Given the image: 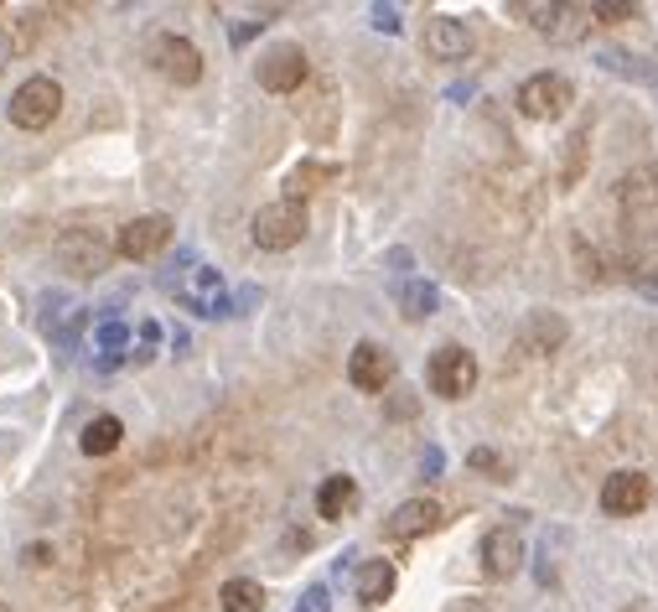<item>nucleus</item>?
I'll return each instance as SVG.
<instances>
[{"mask_svg":"<svg viewBox=\"0 0 658 612\" xmlns=\"http://www.w3.org/2000/svg\"><path fill=\"white\" fill-rule=\"evenodd\" d=\"M161 286L177 296V306L198 312V317H229V312H234L229 291H223V275L213 271V265H203V260H192V255L171 260V271L161 275Z\"/></svg>","mask_w":658,"mask_h":612,"instance_id":"nucleus-1","label":"nucleus"},{"mask_svg":"<svg viewBox=\"0 0 658 612\" xmlns=\"http://www.w3.org/2000/svg\"><path fill=\"white\" fill-rule=\"evenodd\" d=\"M52 255H57V265L68 275H99L104 265H109V255H115V239L104 234V229H88V223H73V229H63V234L52 239Z\"/></svg>","mask_w":658,"mask_h":612,"instance_id":"nucleus-2","label":"nucleus"},{"mask_svg":"<svg viewBox=\"0 0 658 612\" xmlns=\"http://www.w3.org/2000/svg\"><path fill=\"white\" fill-rule=\"evenodd\" d=\"M57 109H63V84L47 78V73L26 78V84L11 94V104H6V115H11L17 130H47L52 119H57Z\"/></svg>","mask_w":658,"mask_h":612,"instance_id":"nucleus-3","label":"nucleus"},{"mask_svg":"<svg viewBox=\"0 0 658 612\" xmlns=\"http://www.w3.org/2000/svg\"><path fill=\"white\" fill-rule=\"evenodd\" d=\"M306 234V203H290V198H280V203H265L259 213H254L250 223V239L259 244V250H270V255H280V250H296Z\"/></svg>","mask_w":658,"mask_h":612,"instance_id":"nucleus-4","label":"nucleus"},{"mask_svg":"<svg viewBox=\"0 0 658 612\" xmlns=\"http://www.w3.org/2000/svg\"><path fill=\"white\" fill-rule=\"evenodd\" d=\"M146 57H151V68L177 88H192L198 78H203V52L192 48L182 32H156L151 48H146Z\"/></svg>","mask_w":658,"mask_h":612,"instance_id":"nucleus-5","label":"nucleus"},{"mask_svg":"<svg viewBox=\"0 0 658 612\" xmlns=\"http://www.w3.org/2000/svg\"><path fill=\"white\" fill-rule=\"evenodd\" d=\"M425 379H431V390L446 394V400H467L477 384V358L461 348V342H446V348H436L431 354V363H425Z\"/></svg>","mask_w":658,"mask_h":612,"instance_id":"nucleus-6","label":"nucleus"},{"mask_svg":"<svg viewBox=\"0 0 658 612\" xmlns=\"http://www.w3.org/2000/svg\"><path fill=\"white\" fill-rule=\"evenodd\" d=\"M575 99V88L565 73H534V78H523L519 94H513V104H519V115L529 119H555L565 115Z\"/></svg>","mask_w":658,"mask_h":612,"instance_id":"nucleus-7","label":"nucleus"},{"mask_svg":"<svg viewBox=\"0 0 658 612\" xmlns=\"http://www.w3.org/2000/svg\"><path fill=\"white\" fill-rule=\"evenodd\" d=\"M254 78H259V88H270V94H301L311 68H306V52L296 42H280V48H270L254 63Z\"/></svg>","mask_w":658,"mask_h":612,"instance_id":"nucleus-8","label":"nucleus"},{"mask_svg":"<svg viewBox=\"0 0 658 612\" xmlns=\"http://www.w3.org/2000/svg\"><path fill=\"white\" fill-rule=\"evenodd\" d=\"M171 234H177V223L167 219V213H146V219H130L125 229L115 234V255L125 260H156L161 250L171 244Z\"/></svg>","mask_w":658,"mask_h":612,"instance_id":"nucleus-9","label":"nucleus"},{"mask_svg":"<svg viewBox=\"0 0 658 612\" xmlns=\"http://www.w3.org/2000/svg\"><path fill=\"white\" fill-rule=\"evenodd\" d=\"M648 504H654V483L643 473H633V467H627V473H612L607 483H602V509L617 514V519H633V514H643Z\"/></svg>","mask_w":658,"mask_h":612,"instance_id":"nucleus-10","label":"nucleus"},{"mask_svg":"<svg viewBox=\"0 0 658 612\" xmlns=\"http://www.w3.org/2000/svg\"><path fill=\"white\" fill-rule=\"evenodd\" d=\"M523 566V535L513 525H498L488 529V540H482V571L492 581H508L513 571Z\"/></svg>","mask_w":658,"mask_h":612,"instance_id":"nucleus-11","label":"nucleus"},{"mask_svg":"<svg viewBox=\"0 0 658 612\" xmlns=\"http://www.w3.org/2000/svg\"><path fill=\"white\" fill-rule=\"evenodd\" d=\"M348 379H353L363 394H384V384L394 379V358H389V348H379V342H358L353 358H348Z\"/></svg>","mask_w":658,"mask_h":612,"instance_id":"nucleus-12","label":"nucleus"},{"mask_svg":"<svg viewBox=\"0 0 658 612\" xmlns=\"http://www.w3.org/2000/svg\"><path fill=\"white\" fill-rule=\"evenodd\" d=\"M425 52H431L436 63H461V57L473 52V32H467V21L431 17V21H425Z\"/></svg>","mask_w":658,"mask_h":612,"instance_id":"nucleus-13","label":"nucleus"},{"mask_svg":"<svg viewBox=\"0 0 658 612\" xmlns=\"http://www.w3.org/2000/svg\"><path fill=\"white\" fill-rule=\"evenodd\" d=\"M42 327H47V338L68 354V348H78V333H84V323H88V312L78 302H68V296H42Z\"/></svg>","mask_w":658,"mask_h":612,"instance_id":"nucleus-14","label":"nucleus"},{"mask_svg":"<svg viewBox=\"0 0 658 612\" xmlns=\"http://www.w3.org/2000/svg\"><path fill=\"white\" fill-rule=\"evenodd\" d=\"M431 529H441L436 498H405V504L384 519V535H394V540H415V535H431Z\"/></svg>","mask_w":658,"mask_h":612,"instance_id":"nucleus-15","label":"nucleus"},{"mask_svg":"<svg viewBox=\"0 0 658 612\" xmlns=\"http://www.w3.org/2000/svg\"><path fill=\"white\" fill-rule=\"evenodd\" d=\"M394 587H400V571L389 561H363L358 566V581H353V592L363 608H379V602H389L394 597Z\"/></svg>","mask_w":658,"mask_h":612,"instance_id":"nucleus-16","label":"nucleus"},{"mask_svg":"<svg viewBox=\"0 0 658 612\" xmlns=\"http://www.w3.org/2000/svg\"><path fill=\"white\" fill-rule=\"evenodd\" d=\"M358 509V483L348 473H332V477H321V488H317V514L321 519H348V514Z\"/></svg>","mask_w":658,"mask_h":612,"instance_id":"nucleus-17","label":"nucleus"},{"mask_svg":"<svg viewBox=\"0 0 658 612\" xmlns=\"http://www.w3.org/2000/svg\"><path fill=\"white\" fill-rule=\"evenodd\" d=\"M560 342H565V323H560L555 312H534L519 333V348L523 354H555Z\"/></svg>","mask_w":658,"mask_h":612,"instance_id":"nucleus-18","label":"nucleus"},{"mask_svg":"<svg viewBox=\"0 0 658 612\" xmlns=\"http://www.w3.org/2000/svg\"><path fill=\"white\" fill-rule=\"evenodd\" d=\"M327 182H338V167H332V161H301V167L286 177V198L290 203H301L306 192L327 188Z\"/></svg>","mask_w":658,"mask_h":612,"instance_id":"nucleus-19","label":"nucleus"},{"mask_svg":"<svg viewBox=\"0 0 658 612\" xmlns=\"http://www.w3.org/2000/svg\"><path fill=\"white\" fill-rule=\"evenodd\" d=\"M219 602H223V612H265V587L250 577H234L219 587Z\"/></svg>","mask_w":658,"mask_h":612,"instance_id":"nucleus-20","label":"nucleus"},{"mask_svg":"<svg viewBox=\"0 0 658 612\" xmlns=\"http://www.w3.org/2000/svg\"><path fill=\"white\" fill-rule=\"evenodd\" d=\"M119 436H125V425L115 421V415H94V421L84 425V436H78V446H84L88 457H104V452H115Z\"/></svg>","mask_w":658,"mask_h":612,"instance_id":"nucleus-21","label":"nucleus"},{"mask_svg":"<svg viewBox=\"0 0 658 612\" xmlns=\"http://www.w3.org/2000/svg\"><path fill=\"white\" fill-rule=\"evenodd\" d=\"M436 306H441V296L431 281H405V286H400V312H405L410 323H425Z\"/></svg>","mask_w":658,"mask_h":612,"instance_id":"nucleus-22","label":"nucleus"},{"mask_svg":"<svg viewBox=\"0 0 658 612\" xmlns=\"http://www.w3.org/2000/svg\"><path fill=\"white\" fill-rule=\"evenodd\" d=\"M602 68L617 73V78H638V84L658 88V68H648V63L633 57V52H602Z\"/></svg>","mask_w":658,"mask_h":612,"instance_id":"nucleus-23","label":"nucleus"},{"mask_svg":"<svg viewBox=\"0 0 658 612\" xmlns=\"http://www.w3.org/2000/svg\"><path fill=\"white\" fill-rule=\"evenodd\" d=\"M513 17H523L534 32H555V21H560V6L555 0H513Z\"/></svg>","mask_w":658,"mask_h":612,"instance_id":"nucleus-24","label":"nucleus"},{"mask_svg":"<svg viewBox=\"0 0 658 612\" xmlns=\"http://www.w3.org/2000/svg\"><path fill=\"white\" fill-rule=\"evenodd\" d=\"M94 348H99L104 369H109V363H119V358H125V348H130V333H125V323H104L99 333H94Z\"/></svg>","mask_w":658,"mask_h":612,"instance_id":"nucleus-25","label":"nucleus"},{"mask_svg":"<svg viewBox=\"0 0 658 612\" xmlns=\"http://www.w3.org/2000/svg\"><path fill=\"white\" fill-rule=\"evenodd\" d=\"M586 140H591V125H581V130L565 140V167H560V182H565V188H575L581 171H586Z\"/></svg>","mask_w":658,"mask_h":612,"instance_id":"nucleus-26","label":"nucleus"},{"mask_svg":"<svg viewBox=\"0 0 658 612\" xmlns=\"http://www.w3.org/2000/svg\"><path fill=\"white\" fill-rule=\"evenodd\" d=\"M591 27V6H560V21H555V42H581Z\"/></svg>","mask_w":658,"mask_h":612,"instance_id":"nucleus-27","label":"nucleus"},{"mask_svg":"<svg viewBox=\"0 0 658 612\" xmlns=\"http://www.w3.org/2000/svg\"><path fill=\"white\" fill-rule=\"evenodd\" d=\"M296 109H317V115H311V136H332V109H338V104H332V84H317V94H311V104H296Z\"/></svg>","mask_w":658,"mask_h":612,"instance_id":"nucleus-28","label":"nucleus"},{"mask_svg":"<svg viewBox=\"0 0 658 612\" xmlns=\"http://www.w3.org/2000/svg\"><path fill=\"white\" fill-rule=\"evenodd\" d=\"M467 467H473V473H488V477H498V483H503V477H508V462L498 457L492 446H473V452H467Z\"/></svg>","mask_w":658,"mask_h":612,"instance_id":"nucleus-29","label":"nucleus"},{"mask_svg":"<svg viewBox=\"0 0 658 612\" xmlns=\"http://www.w3.org/2000/svg\"><path fill=\"white\" fill-rule=\"evenodd\" d=\"M591 17L596 21H633L638 17V6H627V0H602V6H591Z\"/></svg>","mask_w":658,"mask_h":612,"instance_id":"nucleus-30","label":"nucleus"},{"mask_svg":"<svg viewBox=\"0 0 658 612\" xmlns=\"http://www.w3.org/2000/svg\"><path fill=\"white\" fill-rule=\"evenodd\" d=\"M415 410H421V400H415V394H394V400H389V415H394V421H410V415H415Z\"/></svg>","mask_w":658,"mask_h":612,"instance_id":"nucleus-31","label":"nucleus"},{"mask_svg":"<svg viewBox=\"0 0 658 612\" xmlns=\"http://www.w3.org/2000/svg\"><path fill=\"white\" fill-rule=\"evenodd\" d=\"M373 27L379 32H400V11L394 6H373Z\"/></svg>","mask_w":658,"mask_h":612,"instance_id":"nucleus-32","label":"nucleus"},{"mask_svg":"<svg viewBox=\"0 0 658 612\" xmlns=\"http://www.w3.org/2000/svg\"><path fill=\"white\" fill-rule=\"evenodd\" d=\"M301 612H327V587H311L301 602Z\"/></svg>","mask_w":658,"mask_h":612,"instance_id":"nucleus-33","label":"nucleus"},{"mask_svg":"<svg viewBox=\"0 0 658 612\" xmlns=\"http://www.w3.org/2000/svg\"><path fill=\"white\" fill-rule=\"evenodd\" d=\"M259 27H265V21H238V27H234V42L244 48V42H250V36L259 32Z\"/></svg>","mask_w":658,"mask_h":612,"instance_id":"nucleus-34","label":"nucleus"},{"mask_svg":"<svg viewBox=\"0 0 658 612\" xmlns=\"http://www.w3.org/2000/svg\"><path fill=\"white\" fill-rule=\"evenodd\" d=\"M11 57H17V42H11V36H6V27H0V68H6Z\"/></svg>","mask_w":658,"mask_h":612,"instance_id":"nucleus-35","label":"nucleus"},{"mask_svg":"<svg viewBox=\"0 0 658 612\" xmlns=\"http://www.w3.org/2000/svg\"><path fill=\"white\" fill-rule=\"evenodd\" d=\"M446 612H488V602H477V597H467V602H456V608H446Z\"/></svg>","mask_w":658,"mask_h":612,"instance_id":"nucleus-36","label":"nucleus"}]
</instances>
